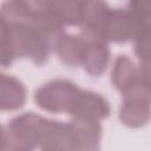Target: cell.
Segmentation results:
<instances>
[{
  "mask_svg": "<svg viewBox=\"0 0 151 151\" xmlns=\"http://www.w3.org/2000/svg\"><path fill=\"white\" fill-rule=\"evenodd\" d=\"M119 109L120 122L132 129L146 125L150 120V78L149 64H143L140 76L122 91Z\"/></svg>",
  "mask_w": 151,
  "mask_h": 151,
  "instance_id": "obj_1",
  "label": "cell"
},
{
  "mask_svg": "<svg viewBox=\"0 0 151 151\" xmlns=\"http://www.w3.org/2000/svg\"><path fill=\"white\" fill-rule=\"evenodd\" d=\"M80 87L68 79H53L42 84L34 93L37 105L51 113H71Z\"/></svg>",
  "mask_w": 151,
  "mask_h": 151,
  "instance_id": "obj_2",
  "label": "cell"
},
{
  "mask_svg": "<svg viewBox=\"0 0 151 151\" xmlns=\"http://www.w3.org/2000/svg\"><path fill=\"white\" fill-rule=\"evenodd\" d=\"M45 118L34 112H24L12 118L6 129L7 149L29 151L39 146Z\"/></svg>",
  "mask_w": 151,
  "mask_h": 151,
  "instance_id": "obj_3",
  "label": "cell"
},
{
  "mask_svg": "<svg viewBox=\"0 0 151 151\" xmlns=\"http://www.w3.org/2000/svg\"><path fill=\"white\" fill-rule=\"evenodd\" d=\"M142 26L127 8H110L104 27L103 38L106 41L124 44L133 39Z\"/></svg>",
  "mask_w": 151,
  "mask_h": 151,
  "instance_id": "obj_4",
  "label": "cell"
},
{
  "mask_svg": "<svg viewBox=\"0 0 151 151\" xmlns=\"http://www.w3.org/2000/svg\"><path fill=\"white\" fill-rule=\"evenodd\" d=\"M38 147L46 151L74 150L73 136L70 123L45 118Z\"/></svg>",
  "mask_w": 151,
  "mask_h": 151,
  "instance_id": "obj_5",
  "label": "cell"
},
{
  "mask_svg": "<svg viewBox=\"0 0 151 151\" xmlns=\"http://www.w3.org/2000/svg\"><path fill=\"white\" fill-rule=\"evenodd\" d=\"M110 113L111 107L106 98L98 92L81 88L70 116H72V118L100 122L107 118Z\"/></svg>",
  "mask_w": 151,
  "mask_h": 151,
  "instance_id": "obj_6",
  "label": "cell"
},
{
  "mask_svg": "<svg viewBox=\"0 0 151 151\" xmlns=\"http://www.w3.org/2000/svg\"><path fill=\"white\" fill-rule=\"evenodd\" d=\"M110 7L105 0H81V34L94 38H103V27ZM106 41V40H105Z\"/></svg>",
  "mask_w": 151,
  "mask_h": 151,
  "instance_id": "obj_7",
  "label": "cell"
},
{
  "mask_svg": "<svg viewBox=\"0 0 151 151\" xmlns=\"http://www.w3.org/2000/svg\"><path fill=\"white\" fill-rule=\"evenodd\" d=\"M84 38L85 51L81 60V66L90 76L99 77L105 72L110 60V48L107 41L101 38L87 35H84Z\"/></svg>",
  "mask_w": 151,
  "mask_h": 151,
  "instance_id": "obj_8",
  "label": "cell"
},
{
  "mask_svg": "<svg viewBox=\"0 0 151 151\" xmlns=\"http://www.w3.org/2000/svg\"><path fill=\"white\" fill-rule=\"evenodd\" d=\"M73 136L74 150L78 151H96L100 147L103 129L100 122L72 118L68 122Z\"/></svg>",
  "mask_w": 151,
  "mask_h": 151,
  "instance_id": "obj_9",
  "label": "cell"
},
{
  "mask_svg": "<svg viewBox=\"0 0 151 151\" xmlns=\"http://www.w3.org/2000/svg\"><path fill=\"white\" fill-rule=\"evenodd\" d=\"M26 97L27 91L21 80L0 72V111H14L22 107Z\"/></svg>",
  "mask_w": 151,
  "mask_h": 151,
  "instance_id": "obj_10",
  "label": "cell"
},
{
  "mask_svg": "<svg viewBox=\"0 0 151 151\" xmlns=\"http://www.w3.org/2000/svg\"><path fill=\"white\" fill-rule=\"evenodd\" d=\"M54 50L59 59L68 66L76 67L81 65L84 51H85V38L83 34H65L63 33L55 42Z\"/></svg>",
  "mask_w": 151,
  "mask_h": 151,
  "instance_id": "obj_11",
  "label": "cell"
},
{
  "mask_svg": "<svg viewBox=\"0 0 151 151\" xmlns=\"http://www.w3.org/2000/svg\"><path fill=\"white\" fill-rule=\"evenodd\" d=\"M142 71L143 64L137 66L131 58L125 54H120L114 59L111 71V83L118 91L122 92L140 76Z\"/></svg>",
  "mask_w": 151,
  "mask_h": 151,
  "instance_id": "obj_12",
  "label": "cell"
},
{
  "mask_svg": "<svg viewBox=\"0 0 151 151\" xmlns=\"http://www.w3.org/2000/svg\"><path fill=\"white\" fill-rule=\"evenodd\" d=\"M47 7L61 26H79L81 0H47Z\"/></svg>",
  "mask_w": 151,
  "mask_h": 151,
  "instance_id": "obj_13",
  "label": "cell"
},
{
  "mask_svg": "<svg viewBox=\"0 0 151 151\" xmlns=\"http://www.w3.org/2000/svg\"><path fill=\"white\" fill-rule=\"evenodd\" d=\"M134 53L140 64H149L150 60V25L142 26L133 37Z\"/></svg>",
  "mask_w": 151,
  "mask_h": 151,
  "instance_id": "obj_14",
  "label": "cell"
},
{
  "mask_svg": "<svg viewBox=\"0 0 151 151\" xmlns=\"http://www.w3.org/2000/svg\"><path fill=\"white\" fill-rule=\"evenodd\" d=\"M15 60L12 51L8 26L2 18H0V66H9Z\"/></svg>",
  "mask_w": 151,
  "mask_h": 151,
  "instance_id": "obj_15",
  "label": "cell"
},
{
  "mask_svg": "<svg viewBox=\"0 0 151 151\" xmlns=\"http://www.w3.org/2000/svg\"><path fill=\"white\" fill-rule=\"evenodd\" d=\"M127 9L140 25H150V0H129Z\"/></svg>",
  "mask_w": 151,
  "mask_h": 151,
  "instance_id": "obj_16",
  "label": "cell"
},
{
  "mask_svg": "<svg viewBox=\"0 0 151 151\" xmlns=\"http://www.w3.org/2000/svg\"><path fill=\"white\" fill-rule=\"evenodd\" d=\"M7 149V133L2 125H0V150Z\"/></svg>",
  "mask_w": 151,
  "mask_h": 151,
  "instance_id": "obj_17",
  "label": "cell"
}]
</instances>
